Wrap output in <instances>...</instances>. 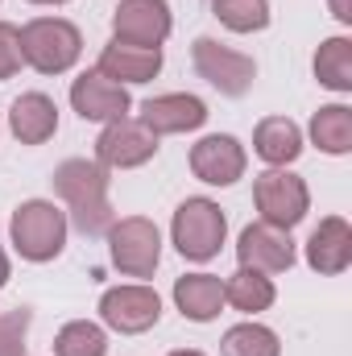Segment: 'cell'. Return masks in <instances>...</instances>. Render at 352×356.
<instances>
[{"instance_id": "6da1fadb", "label": "cell", "mask_w": 352, "mask_h": 356, "mask_svg": "<svg viewBox=\"0 0 352 356\" xmlns=\"http://www.w3.org/2000/svg\"><path fill=\"white\" fill-rule=\"evenodd\" d=\"M54 195L67 203V224L83 236H99L112 228V199H108V170L88 158H67L54 170Z\"/></svg>"}, {"instance_id": "7a4b0ae2", "label": "cell", "mask_w": 352, "mask_h": 356, "mask_svg": "<svg viewBox=\"0 0 352 356\" xmlns=\"http://www.w3.org/2000/svg\"><path fill=\"white\" fill-rule=\"evenodd\" d=\"M67 211L54 207L50 199H25L17 211H13V224H8V236H13V249L21 261H33V266H46L54 261L63 249H67Z\"/></svg>"}, {"instance_id": "3957f363", "label": "cell", "mask_w": 352, "mask_h": 356, "mask_svg": "<svg viewBox=\"0 0 352 356\" xmlns=\"http://www.w3.org/2000/svg\"><path fill=\"white\" fill-rule=\"evenodd\" d=\"M83 54V33L67 17H33L21 25V58L38 75H67Z\"/></svg>"}, {"instance_id": "277c9868", "label": "cell", "mask_w": 352, "mask_h": 356, "mask_svg": "<svg viewBox=\"0 0 352 356\" xmlns=\"http://www.w3.org/2000/svg\"><path fill=\"white\" fill-rule=\"evenodd\" d=\"M170 241L186 261H211L220 257L224 241H228V216L216 199H182L175 207V220H170Z\"/></svg>"}, {"instance_id": "5b68a950", "label": "cell", "mask_w": 352, "mask_h": 356, "mask_svg": "<svg viewBox=\"0 0 352 356\" xmlns=\"http://www.w3.org/2000/svg\"><path fill=\"white\" fill-rule=\"evenodd\" d=\"M108 257L125 277H154L162 261V232L145 216H125L112 220L108 228Z\"/></svg>"}, {"instance_id": "8992f818", "label": "cell", "mask_w": 352, "mask_h": 356, "mask_svg": "<svg viewBox=\"0 0 352 356\" xmlns=\"http://www.w3.org/2000/svg\"><path fill=\"white\" fill-rule=\"evenodd\" d=\"M162 319V298L154 286L145 282H129V286H112L99 294V323L108 332L120 336H141L150 327H158Z\"/></svg>"}, {"instance_id": "52a82bcc", "label": "cell", "mask_w": 352, "mask_h": 356, "mask_svg": "<svg viewBox=\"0 0 352 356\" xmlns=\"http://www.w3.org/2000/svg\"><path fill=\"white\" fill-rule=\"evenodd\" d=\"M253 203H257V211H262L265 224H273V228H294V224H303L307 220V211H311V191H307V182L298 175H290L286 166L282 170H265V175L253 178Z\"/></svg>"}, {"instance_id": "ba28073f", "label": "cell", "mask_w": 352, "mask_h": 356, "mask_svg": "<svg viewBox=\"0 0 352 356\" xmlns=\"http://www.w3.org/2000/svg\"><path fill=\"white\" fill-rule=\"evenodd\" d=\"M191 63H195L199 79H207L220 95H232V99L245 95V91L253 88V79H257V63H253L249 54H241V50L216 42V38H195Z\"/></svg>"}, {"instance_id": "9c48e42d", "label": "cell", "mask_w": 352, "mask_h": 356, "mask_svg": "<svg viewBox=\"0 0 352 356\" xmlns=\"http://www.w3.org/2000/svg\"><path fill=\"white\" fill-rule=\"evenodd\" d=\"M154 154H158V137L137 116H120V120L104 124V133L95 137V162L104 170H137Z\"/></svg>"}, {"instance_id": "30bf717a", "label": "cell", "mask_w": 352, "mask_h": 356, "mask_svg": "<svg viewBox=\"0 0 352 356\" xmlns=\"http://www.w3.org/2000/svg\"><path fill=\"white\" fill-rule=\"evenodd\" d=\"M175 29V13L166 0H120L112 13V42L162 50Z\"/></svg>"}, {"instance_id": "8fae6325", "label": "cell", "mask_w": 352, "mask_h": 356, "mask_svg": "<svg viewBox=\"0 0 352 356\" xmlns=\"http://www.w3.org/2000/svg\"><path fill=\"white\" fill-rule=\"evenodd\" d=\"M249 170V154L232 133H207L191 145V175L207 186H232Z\"/></svg>"}, {"instance_id": "7c38bea8", "label": "cell", "mask_w": 352, "mask_h": 356, "mask_svg": "<svg viewBox=\"0 0 352 356\" xmlns=\"http://www.w3.org/2000/svg\"><path fill=\"white\" fill-rule=\"evenodd\" d=\"M237 261L241 269H257L265 277H273V273H286V269L294 266V241H290V232L286 228H273V224H249L245 232H241V241H237Z\"/></svg>"}, {"instance_id": "4fadbf2b", "label": "cell", "mask_w": 352, "mask_h": 356, "mask_svg": "<svg viewBox=\"0 0 352 356\" xmlns=\"http://www.w3.org/2000/svg\"><path fill=\"white\" fill-rule=\"evenodd\" d=\"M154 137H175V133H195L207 124V104L191 91H166V95H154L141 104V116H137Z\"/></svg>"}, {"instance_id": "5bb4252c", "label": "cell", "mask_w": 352, "mask_h": 356, "mask_svg": "<svg viewBox=\"0 0 352 356\" xmlns=\"http://www.w3.org/2000/svg\"><path fill=\"white\" fill-rule=\"evenodd\" d=\"M71 108L83 116V120H95V124H112L120 116H129L133 99L129 91L112 79H104L99 71H83L75 83H71Z\"/></svg>"}, {"instance_id": "9a60e30c", "label": "cell", "mask_w": 352, "mask_h": 356, "mask_svg": "<svg viewBox=\"0 0 352 356\" xmlns=\"http://www.w3.org/2000/svg\"><path fill=\"white\" fill-rule=\"evenodd\" d=\"M8 133L21 145H46L58 133V104L46 91H25L8 104Z\"/></svg>"}, {"instance_id": "2e32d148", "label": "cell", "mask_w": 352, "mask_h": 356, "mask_svg": "<svg viewBox=\"0 0 352 356\" xmlns=\"http://www.w3.org/2000/svg\"><path fill=\"white\" fill-rule=\"evenodd\" d=\"M95 71H99L104 79L120 83V88H129V83H150V79H158V71H162V50L108 42V46L99 50Z\"/></svg>"}, {"instance_id": "e0dca14e", "label": "cell", "mask_w": 352, "mask_h": 356, "mask_svg": "<svg viewBox=\"0 0 352 356\" xmlns=\"http://www.w3.org/2000/svg\"><path fill=\"white\" fill-rule=\"evenodd\" d=\"M307 266L315 273H328V277H336L352 266V228L344 216L319 220V228L307 241Z\"/></svg>"}, {"instance_id": "ac0fdd59", "label": "cell", "mask_w": 352, "mask_h": 356, "mask_svg": "<svg viewBox=\"0 0 352 356\" xmlns=\"http://www.w3.org/2000/svg\"><path fill=\"white\" fill-rule=\"evenodd\" d=\"M175 307L191 323H211L224 311V282L216 273H182L175 282Z\"/></svg>"}, {"instance_id": "d6986e66", "label": "cell", "mask_w": 352, "mask_h": 356, "mask_svg": "<svg viewBox=\"0 0 352 356\" xmlns=\"http://www.w3.org/2000/svg\"><path fill=\"white\" fill-rule=\"evenodd\" d=\"M253 154L262 158L265 166H273V170L298 162V154H303V129L290 116H265L262 124L253 129Z\"/></svg>"}, {"instance_id": "ffe728a7", "label": "cell", "mask_w": 352, "mask_h": 356, "mask_svg": "<svg viewBox=\"0 0 352 356\" xmlns=\"http://www.w3.org/2000/svg\"><path fill=\"white\" fill-rule=\"evenodd\" d=\"M273 298H278L273 277H265L257 269H237L232 277H224V307L241 315H262L273 307Z\"/></svg>"}, {"instance_id": "44dd1931", "label": "cell", "mask_w": 352, "mask_h": 356, "mask_svg": "<svg viewBox=\"0 0 352 356\" xmlns=\"http://www.w3.org/2000/svg\"><path fill=\"white\" fill-rule=\"evenodd\" d=\"M311 141L332 154V158H344L352 149V108L349 104H323L315 116H311Z\"/></svg>"}, {"instance_id": "7402d4cb", "label": "cell", "mask_w": 352, "mask_h": 356, "mask_svg": "<svg viewBox=\"0 0 352 356\" xmlns=\"http://www.w3.org/2000/svg\"><path fill=\"white\" fill-rule=\"evenodd\" d=\"M315 79L328 91L349 95L352 91V38L336 33V38L319 42V50H315Z\"/></svg>"}, {"instance_id": "603a6c76", "label": "cell", "mask_w": 352, "mask_h": 356, "mask_svg": "<svg viewBox=\"0 0 352 356\" xmlns=\"http://www.w3.org/2000/svg\"><path fill=\"white\" fill-rule=\"evenodd\" d=\"M220 356H282V340L273 327H265L257 319H245V323L224 332Z\"/></svg>"}, {"instance_id": "cb8c5ba5", "label": "cell", "mask_w": 352, "mask_h": 356, "mask_svg": "<svg viewBox=\"0 0 352 356\" xmlns=\"http://www.w3.org/2000/svg\"><path fill=\"white\" fill-rule=\"evenodd\" d=\"M54 356H108V332L104 323L71 319L54 336Z\"/></svg>"}, {"instance_id": "d4e9b609", "label": "cell", "mask_w": 352, "mask_h": 356, "mask_svg": "<svg viewBox=\"0 0 352 356\" xmlns=\"http://www.w3.org/2000/svg\"><path fill=\"white\" fill-rule=\"evenodd\" d=\"M211 13L232 33H262L269 25V0H211Z\"/></svg>"}, {"instance_id": "484cf974", "label": "cell", "mask_w": 352, "mask_h": 356, "mask_svg": "<svg viewBox=\"0 0 352 356\" xmlns=\"http://www.w3.org/2000/svg\"><path fill=\"white\" fill-rule=\"evenodd\" d=\"M29 336V311H4L0 315V356H25Z\"/></svg>"}, {"instance_id": "4316f807", "label": "cell", "mask_w": 352, "mask_h": 356, "mask_svg": "<svg viewBox=\"0 0 352 356\" xmlns=\"http://www.w3.org/2000/svg\"><path fill=\"white\" fill-rule=\"evenodd\" d=\"M21 67H25V58H21V29L0 21V79H13Z\"/></svg>"}, {"instance_id": "83f0119b", "label": "cell", "mask_w": 352, "mask_h": 356, "mask_svg": "<svg viewBox=\"0 0 352 356\" xmlns=\"http://www.w3.org/2000/svg\"><path fill=\"white\" fill-rule=\"evenodd\" d=\"M328 4H332V17L340 25H352V0H328Z\"/></svg>"}, {"instance_id": "f1b7e54d", "label": "cell", "mask_w": 352, "mask_h": 356, "mask_svg": "<svg viewBox=\"0 0 352 356\" xmlns=\"http://www.w3.org/2000/svg\"><path fill=\"white\" fill-rule=\"evenodd\" d=\"M8 282V253H4V245H0V286Z\"/></svg>"}, {"instance_id": "f546056e", "label": "cell", "mask_w": 352, "mask_h": 356, "mask_svg": "<svg viewBox=\"0 0 352 356\" xmlns=\"http://www.w3.org/2000/svg\"><path fill=\"white\" fill-rule=\"evenodd\" d=\"M170 356H203L199 348H178V353H170Z\"/></svg>"}, {"instance_id": "4dcf8cb0", "label": "cell", "mask_w": 352, "mask_h": 356, "mask_svg": "<svg viewBox=\"0 0 352 356\" xmlns=\"http://www.w3.org/2000/svg\"><path fill=\"white\" fill-rule=\"evenodd\" d=\"M29 4H71V0H29Z\"/></svg>"}]
</instances>
